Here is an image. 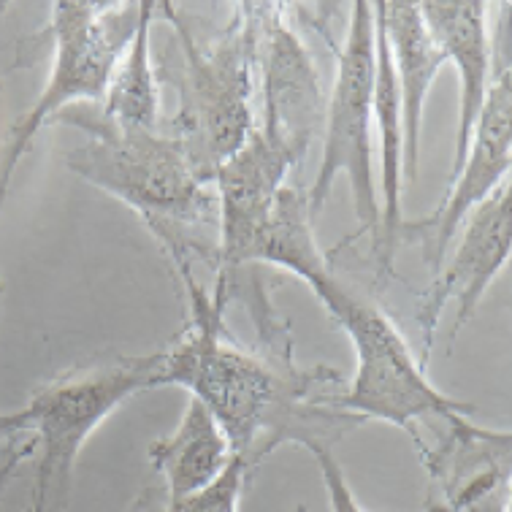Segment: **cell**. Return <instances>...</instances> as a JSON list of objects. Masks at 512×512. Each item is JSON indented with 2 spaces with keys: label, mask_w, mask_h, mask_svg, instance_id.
Returning a JSON list of instances; mask_svg holds the SVG:
<instances>
[{
  "label": "cell",
  "mask_w": 512,
  "mask_h": 512,
  "mask_svg": "<svg viewBox=\"0 0 512 512\" xmlns=\"http://www.w3.org/2000/svg\"><path fill=\"white\" fill-rule=\"evenodd\" d=\"M179 280L190 301V323L163 353L160 388L174 385L201 401L236 456L255 466L282 442H328L320 429L323 423L328 429L358 426V420L336 410L334 399H323V391L336 393L339 388L336 372L326 366L301 372L288 355L244 353L225 334L228 296L223 290L206 293L193 274Z\"/></svg>",
  "instance_id": "1"
},
{
  "label": "cell",
  "mask_w": 512,
  "mask_h": 512,
  "mask_svg": "<svg viewBox=\"0 0 512 512\" xmlns=\"http://www.w3.org/2000/svg\"><path fill=\"white\" fill-rule=\"evenodd\" d=\"M52 125L84 133L66 155L71 174L122 201L160 242L179 277L196 263L217 269V196L198 177L185 149L163 131L117 128L95 103H76Z\"/></svg>",
  "instance_id": "2"
},
{
  "label": "cell",
  "mask_w": 512,
  "mask_h": 512,
  "mask_svg": "<svg viewBox=\"0 0 512 512\" xmlns=\"http://www.w3.org/2000/svg\"><path fill=\"white\" fill-rule=\"evenodd\" d=\"M158 19L171 28L177 112L163 133L177 139L190 166L204 182L233 158L258 125L255 114V14L252 3H236L231 19L209 38L193 30V22L174 3H158Z\"/></svg>",
  "instance_id": "3"
},
{
  "label": "cell",
  "mask_w": 512,
  "mask_h": 512,
  "mask_svg": "<svg viewBox=\"0 0 512 512\" xmlns=\"http://www.w3.org/2000/svg\"><path fill=\"white\" fill-rule=\"evenodd\" d=\"M163 353L117 355L74 366L41 385L22 407L28 434L41 453L28 512H63L68 507L76 458L103 420L144 391L160 388Z\"/></svg>",
  "instance_id": "4"
},
{
  "label": "cell",
  "mask_w": 512,
  "mask_h": 512,
  "mask_svg": "<svg viewBox=\"0 0 512 512\" xmlns=\"http://www.w3.org/2000/svg\"><path fill=\"white\" fill-rule=\"evenodd\" d=\"M320 304L353 342L355 374L350 388L336 396V410L358 420V426L366 420L391 423L407 431L420 450L423 439L415 429L420 420L456 423L475 415L472 404L447 396L429 380L404 334L372 301L336 280Z\"/></svg>",
  "instance_id": "5"
},
{
  "label": "cell",
  "mask_w": 512,
  "mask_h": 512,
  "mask_svg": "<svg viewBox=\"0 0 512 512\" xmlns=\"http://www.w3.org/2000/svg\"><path fill=\"white\" fill-rule=\"evenodd\" d=\"M141 19V0H57L49 17L52 68L47 84L9 128L0 147V212L9 196L19 160L28 155L30 141L57 114L76 103H101L117 63L131 47Z\"/></svg>",
  "instance_id": "6"
},
{
  "label": "cell",
  "mask_w": 512,
  "mask_h": 512,
  "mask_svg": "<svg viewBox=\"0 0 512 512\" xmlns=\"http://www.w3.org/2000/svg\"><path fill=\"white\" fill-rule=\"evenodd\" d=\"M374 66H377V22L374 3L358 0L350 6L347 33L336 47V76L326 103V133L323 160L317 166L312 187L307 190L309 215L315 217L326 206L336 179H347L353 196L358 236L380 233V196L372 166L374 125Z\"/></svg>",
  "instance_id": "7"
},
{
  "label": "cell",
  "mask_w": 512,
  "mask_h": 512,
  "mask_svg": "<svg viewBox=\"0 0 512 512\" xmlns=\"http://www.w3.org/2000/svg\"><path fill=\"white\" fill-rule=\"evenodd\" d=\"M252 14L258 36L255 95L261 98L255 131L301 163L326 117L320 74L307 44L290 25L288 6L252 3Z\"/></svg>",
  "instance_id": "8"
},
{
  "label": "cell",
  "mask_w": 512,
  "mask_h": 512,
  "mask_svg": "<svg viewBox=\"0 0 512 512\" xmlns=\"http://www.w3.org/2000/svg\"><path fill=\"white\" fill-rule=\"evenodd\" d=\"M512 168V71L510 63L485 95L483 112L477 117L475 131L469 139L464 160L450 174L445 201L434 215L423 217L418 223L401 225V236L420 244L431 277L450 255L456 242V233L477 206L494 196L496 190L510 182Z\"/></svg>",
  "instance_id": "9"
},
{
  "label": "cell",
  "mask_w": 512,
  "mask_h": 512,
  "mask_svg": "<svg viewBox=\"0 0 512 512\" xmlns=\"http://www.w3.org/2000/svg\"><path fill=\"white\" fill-rule=\"evenodd\" d=\"M453 255L431 277V285L418 298V326L423 336L420 364L429 366L434 334L447 307H456L453 334L472 320L485 290L494 285L512 255V187L504 182L494 196L477 206L461 225Z\"/></svg>",
  "instance_id": "10"
},
{
  "label": "cell",
  "mask_w": 512,
  "mask_h": 512,
  "mask_svg": "<svg viewBox=\"0 0 512 512\" xmlns=\"http://www.w3.org/2000/svg\"><path fill=\"white\" fill-rule=\"evenodd\" d=\"M298 163L252 131L233 158L212 179L217 196V280L215 288L231 298L236 274L250 266L252 247L269 220L274 201L288 185V174Z\"/></svg>",
  "instance_id": "11"
},
{
  "label": "cell",
  "mask_w": 512,
  "mask_h": 512,
  "mask_svg": "<svg viewBox=\"0 0 512 512\" xmlns=\"http://www.w3.org/2000/svg\"><path fill=\"white\" fill-rule=\"evenodd\" d=\"M437 447H420L442 512H510V431L445 423Z\"/></svg>",
  "instance_id": "12"
},
{
  "label": "cell",
  "mask_w": 512,
  "mask_h": 512,
  "mask_svg": "<svg viewBox=\"0 0 512 512\" xmlns=\"http://www.w3.org/2000/svg\"><path fill=\"white\" fill-rule=\"evenodd\" d=\"M420 14L442 49L445 63L458 71V125L456 155H453V171H456L466 155L477 117L483 112L488 87L494 82L491 14L485 0H429L420 3Z\"/></svg>",
  "instance_id": "13"
},
{
  "label": "cell",
  "mask_w": 512,
  "mask_h": 512,
  "mask_svg": "<svg viewBox=\"0 0 512 512\" xmlns=\"http://www.w3.org/2000/svg\"><path fill=\"white\" fill-rule=\"evenodd\" d=\"M374 9L380 14L382 30H385L396 90H399L401 131H404V177L418 179L426 101H429L439 71L445 68V55L420 14V3L377 0Z\"/></svg>",
  "instance_id": "14"
},
{
  "label": "cell",
  "mask_w": 512,
  "mask_h": 512,
  "mask_svg": "<svg viewBox=\"0 0 512 512\" xmlns=\"http://www.w3.org/2000/svg\"><path fill=\"white\" fill-rule=\"evenodd\" d=\"M149 464L168 502L198 494L231 464L233 450L204 404L187 401L177 429L149 445Z\"/></svg>",
  "instance_id": "15"
},
{
  "label": "cell",
  "mask_w": 512,
  "mask_h": 512,
  "mask_svg": "<svg viewBox=\"0 0 512 512\" xmlns=\"http://www.w3.org/2000/svg\"><path fill=\"white\" fill-rule=\"evenodd\" d=\"M250 263H271L277 269L296 274L298 280L307 282L320 301L339 280L326 252L317 247L307 193H301L293 185H285L280 190L269 220L255 239Z\"/></svg>",
  "instance_id": "16"
},
{
  "label": "cell",
  "mask_w": 512,
  "mask_h": 512,
  "mask_svg": "<svg viewBox=\"0 0 512 512\" xmlns=\"http://www.w3.org/2000/svg\"><path fill=\"white\" fill-rule=\"evenodd\" d=\"M158 22V3L141 0V19L131 47L117 63L98 112L117 128L163 131L160 122V76L152 60V25Z\"/></svg>",
  "instance_id": "17"
},
{
  "label": "cell",
  "mask_w": 512,
  "mask_h": 512,
  "mask_svg": "<svg viewBox=\"0 0 512 512\" xmlns=\"http://www.w3.org/2000/svg\"><path fill=\"white\" fill-rule=\"evenodd\" d=\"M250 469L252 464L247 458L233 453L231 464L225 466L223 472L206 488H201L198 494L179 499V502H168L166 494L160 491V485L152 483L133 499V504L125 512H239L244 480H247Z\"/></svg>",
  "instance_id": "18"
},
{
  "label": "cell",
  "mask_w": 512,
  "mask_h": 512,
  "mask_svg": "<svg viewBox=\"0 0 512 512\" xmlns=\"http://www.w3.org/2000/svg\"><path fill=\"white\" fill-rule=\"evenodd\" d=\"M301 447H307L309 456L317 461V469H320V477H323V485L328 491V502H331V512H366L355 494L347 485L345 469L339 464V458L334 456V450L328 447V442H320V439H304ZM423 512H442L437 504H429Z\"/></svg>",
  "instance_id": "19"
},
{
  "label": "cell",
  "mask_w": 512,
  "mask_h": 512,
  "mask_svg": "<svg viewBox=\"0 0 512 512\" xmlns=\"http://www.w3.org/2000/svg\"><path fill=\"white\" fill-rule=\"evenodd\" d=\"M33 456H36V437H25L22 434V437H14L11 442L0 447V504H3V496L9 491L19 466Z\"/></svg>",
  "instance_id": "20"
},
{
  "label": "cell",
  "mask_w": 512,
  "mask_h": 512,
  "mask_svg": "<svg viewBox=\"0 0 512 512\" xmlns=\"http://www.w3.org/2000/svg\"><path fill=\"white\" fill-rule=\"evenodd\" d=\"M28 434V426H25V412H0V447L11 442L14 437H22Z\"/></svg>",
  "instance_id": "21"
},
{
  "label": "cell",
  "mask_w": 512,
  "mask_h": 512,
  "mask_svg": "<svg viewBox=\"0 0 512 512\" xmlns=\"http://www.w3.org/2000/svg\"><path fill=\"white\" fill-rule=\"evenodd\" d=\"M3 11H6V3H0V14H3ZM0 90H3V84H0Z\"/></svg>",
  "instance_id": "22"
},
{
  "label": "cell",
  "mask_w": 512,
  "mask_h": 512,
  "mask_svg": "<svg viewBox=\"0 0 512 512\" xmlns=\"http://www.w3.org/2000/svg\"><path fill=\"white\" fill-rule=\"evenodd\" d=\"M296 512H307V507H296Z\"/></svg>",
  "instance_id": "23"
}]
</instances>
